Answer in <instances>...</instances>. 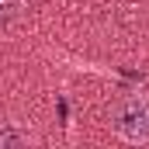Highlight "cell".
Returning <instances> with one entry per match:
<instances>
[{"instance_id":"6da1fadb","label":"cell","mask_w":149,"mask_h":149,"mask_svg":"<svg viewBox=\"0 0 149 149\" xmlns=\"http://www.w3.org/2000/svg\"><path fill=\"white\" fill-rule=\"evenodd\" d=\"M111 132L118 139L142 146L149 142V94H128L111 108Z\"/></svg>"},{"instance_id":"7a4b0ae2","label":"cell","mask_w":149,"mask_h":149,"mask_svg":"<svg viewBox=\"0 0 149 149\" xmlns=\"http://www.w3.org/2000/svg\"><path fill=\"white\" fill-rule=\"evenodd\" d=\"M0 146H21V135L7 125H0Z\"/></svg>"}]
</instances>
